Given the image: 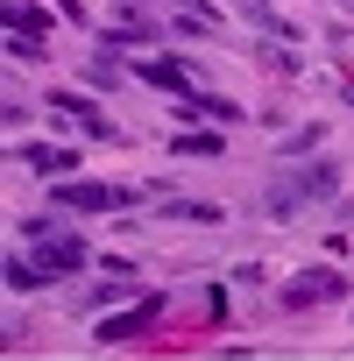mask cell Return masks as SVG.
<instances>
[{"label":"cell","instance_id":"cell-1","mask_svg":"<svg viewBox=\"0 0 354 361\" xmlns=\"http://www.w3.org/2000/svg\"><path fill=\"white\" fill-rule=\"evenodd\" d=\"M340 192V163H305V170H283L276 185H269V199H262V213H276V220H291V213H305V206H319V199H333Z\"/></svg>","mask_w":354,"mask_h":361},{"label":"cell","instance_id":"cell-2","mask_svg":"<svg viewBox=\"0 0 354 361\" xmlns=\"http://www.w3.org/2000/svg\"><path fill=\"white\" fill-rule=\"evenodd\" d=\"M135 199H142L135 185H99V177H57V185H50L57 213H128Z\"/></svg>","mask_w":354,"mask_h":361},{"label":"cell","instance_id":"cell-3","mask_svg":"<svg viewBox=\"0 0 354 361\" xmlns=\"http://www.w3.org/2000/svg\"><path fill=\"white\" fill-rule=\"evenodd\" d=\"M347 290H354V283H347L333 262H312V269H298V276L276 290V305H283V312H312V305H340Z\"/></svg>","mask_w":354,"mask_h":361},{"label":"cell","instance_id":"cell-4","mask_svg":"<svg viewBox=\"0 0 354 361\" xmlns=\"http://www.w3.org/2000/svg\"><path fill=\"white\" fill-rule=\"evenodd\" d=\"M43 106H50V121H57V128H78L85 142H121V121H106V114H99L85 92H71V85H57Z\"/></svg>","mask_w":354,"mask_h":361},{"label":"cell","instance_id":"cell-5","mask_svg":"<svg viewBox=\"0 0 354 361\" xmlns=\"http://www.w3.org/2000/svg\"><path fill=\"white\" fill-rule=\"evenodd\" d=\"M29 241H36V262H43L57 283H64V276H78V269L92 262V248H85L78 234H64V227H43V234H29Z\"/></svg>","mask_w":354,"mask_h":361},{"label":"cell","instance_id":"cell-6","mask_svg":"<svg viewBox=\"0 0 354 361\" xmlns=\"http://www.w3.org/2000/svg\"><path fill=\"white\" fill-rule=\"evenodd\" d=\"M156 319H163V290H149L135 312H121V319H99V347H128V340H149L156 333Z\"/></svg>","mask_w":354,"mask_h":361},{"label":"cell","instance_id":"cell-7","mask_svg":"<svg viewBox=\"0 0 354 361\" xmlns=\"http://www.w3.org/2000/svg\"><path fill=\"white\" fill-rule=\"evenodd\" d=\"M177 114H185V121H206V128H241V106L234 99H220V92H177Z\"/></svg>","mask_w":354,"mask_h":361},{"label":"cell","instance_id":"cell-8","mask_svg":"<svg viewBox=\"0 0 354 361\" xmlns=\"http://www.w3.org/2000/svg\"><path fill=\"white\" fill-rule=\"evenodd\" d=\"M92 43H99L106 57H114V50H128V43H135V50H149V43H156V22H142V15L128 8V15L114 22V29H92Z\"/></svg>","mask_w":354,"mask_h":361},{"label":"cell","instance_id":"cell-9","mask_svg":"<svg viewBox=\"0 0 354 361\" xmlns=\"http://www.w3.org/2000/svg\"><path fill=\"white\" fill-rule=\"evenodd\" d=\"M135 78L156 85V92H192V64H177V57H142Z\"/></svg>","mask_w":354,"mask_h":361},{"label":"cell","instance_id":"cell-10","mask_svg":"<svg viewBox=\"0 0 354 361\" xmlns=\"http://www.w3.org/2000/svg\"><path fill=\"white\" fill-rule=\"evenodd\" d=\"M170 156L213 163V156H227V128H177V135H170Z\"/></svg>","mask_w":354,"mask_h":361},{"label":"cell","instance_id":"cell-11","mask_svg":"<svg viewBox=\"0 0 354 361\" xmlns=\"http://www.w3.org/2000/svg\"><path fill=\"white\" fill-rule=\"evenodd\" d=\"M0 22H8V36H50V15L36 8V0H0Z\"/></svg>","mask_w":354,"mask_h":361},{"label":"cell","instance_id":"cell-12","mask_svg":"<svg viewBox=\"0 0 354 361\" xmlns=\"http://www.w3.org/2000/svg\"><path fill=\"white\" fill-rule=\"evenodd\" d=\"M0 283H8V290H50L57 276H50L36 255H8V262H0Z\"/></svg>","mask_w":354,"mask_h":361},{"label":"cell","instance_id":"cell-13","mask_svg":"<svg viewBox=\"0 0 354 361\" xmlns=\"http://www.w3.org/2000/svg\"><path fill=\"white\" fill-rule=\"evenodd\" d=\"M15 156L29 163V170H78V149H57V142H15Z\"/></svg>","mask_w":354,"mask_h":361},{"label":"cell","instance_id":"cell-14","mask_svg":"<svg viewBox=\"0 0 354 361\" xmlns=\"http://www.w3.org/2000/svg\"><path fill=\"white\" fill-rule=\"evenodd\" d=\"M163 220H177V227H185V220H192V227H220L227 213H220L213 199H163Z\"/></svg>","mask_w":354,"mask_h":361},{"label":"cell","instance_id":"cell-15","mask_svg":"<svg viewBox=\"0 0 354 361\" xmlns=\"http://www.w3.org/2000/svg\"><path fill=\"white\" fill-rule=\"evenodd\" d=\"M319 142H326V128H319V121H305L298 135H283V142H276V156H283V163H298V156H312Z\"/></svg>","mask_w":354,"mask_h":361},{"label":"cell","instance_id":"cell-16","mask_svg":"<svg viewBox=\"0 0 354 361\" xmlns=\"http://www.w3.org/2000/svg\"><path fill=\"white\" fill-rule=\"evenodd\" d=\"M128 290H135V276H114V283H92V290H85V305H121Z\"/></svg>","mask_w":354,"mask_h":361},{"label":"cell","instance_id":"cell-17","mask_svg":"<svg viewBox=\"0 0 354 361\" xmlns=\"http://www.w3.org/2000/svg\"><path fill=\"white\" fill-rule=\"evenodd\" d=\"M8 57H15V64H43V43H36V36H8Z\"/></svg>","mask_w":354,"mask_h":361},{"label":"cell","instance_id":"cell-18","mask_svg":"<svg viewBox=\"0 0 354 361\" xmlns=\"http://www.w3.org/2000/svg\"><path fill=\"white\" fill-rule=\"evenodd\" d=\"M121 8H142V0H121Z\"/></svg>","mask_w":354,"mask_h":361},{"label":"cell","instance_id":"cell-19","mask_svg":"<svg viewBox=\"0 0 354 361\" xmlns=\"http://www.w3.org/2000/svg\"><path fill=\"white\" fill-rule=\"evenodd\" d=\"M347 106H354V85H347Z\"/></svg>","mask_w":354,"mask_h":361}]
</instances>
